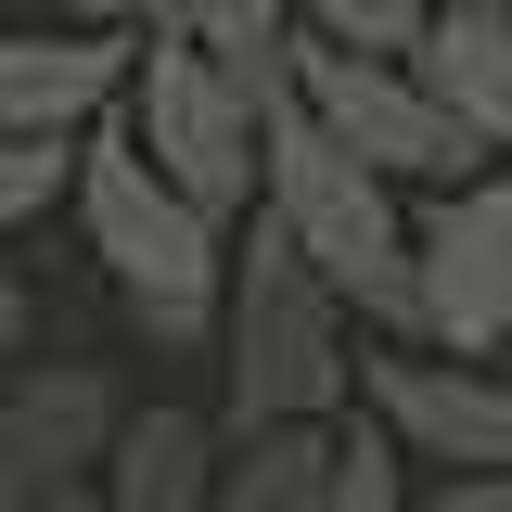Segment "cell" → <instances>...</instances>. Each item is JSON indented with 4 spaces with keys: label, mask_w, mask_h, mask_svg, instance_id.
Instances as JSON below:
<instances>
[{
    "label": "cell",
    "mask_w": 512,
    "mask_h": 512,
    "mask_svg": "<svg viewBox=\"0 0 512 512\" xmlns=\"http://www.w3.org/2000/svg\"><path fill=\"white\" fill-rule=\"evenodd\" d=\"M487 13H512V0H487Z\"/></svg>",
    "instance_id": "44dd1931"
},
{
    "label": "cell",
    "mask_w": 512,
    "mask_h": 512,
    "mask_svg": "<svg viewBox=\"0 0 512 512\" xmlns=\"http://www.w3.org/2000/svg\"><path fill=\"white\" fill-rule=\"evenodd\" d=\"M26 512H103V487H52V500H26Z\"/></svg>",
    "instance_id": "ffe728a7"
},
{
    "label": "cell",
    "mask_w": 512,
    "mask_h": 512,
    "mask_svg": "<svg viewBox=\"0 0 512 512\" xmlns=\"http://www.w3.org/2000/svg\"><path fill=\"white\" fill-rule=\"evenodd\" d=\"M282 77H295V103H308L359 167H384V180H474L487 167V141L448 116L436 90L410 77V64H372V52H333V39H282Z\"/></svg>",
    "instance_id": "5b68a950"
},
{
    "label": "cell",
    "mask_w": 512,
    "mask_h": 512,
    "mask_svg": "<svg viewBox=\"0 0 512 512\" xmlns=\"http://www.w3.org/2000/svg\"><path fill=\"white\" fill-rule=\"evenodd\" d=\"M320 512H410L397 500V436L359 423V436H333V474H320Z\"/></svg>",
    "instance_id": "2e32d148"
},
{
    "label": "cell",
    "mask_w": 512,
    "mask_h": 512,
    "mask_svg": "<svg viewBox=\"0 0 512 512\" xmlns=\"http://www.w3.org/2000/svg\"><path fill=\"white\" fill-rule=\"evenodd\" d=\"M218 346H231V423H320L346 397V295L308 269V244L256 205V244L218 282Z\"/></svg>",
    "instance_id": "3957f363"
},
{
    "label": "cell",
    "mask_w": 512,
    "mask_h": 512,
    "mask_svg": "<svg viewBox=\"0 0 512 512\" xmlns=\"http://www.w3.org/2000/svg\"><path fill=\"white\" fill-rule=\"evenodd\" d=\"M295 13H308V39L372 52V64H410V52H423V26H436V0H295Z\"/></svg>",
    "instance_id": "4fadbf2b"
},
{
    "label": "cell",
    "mask_w": 512,
    "mask_h": 512,
    "mask_svg": "<svg viewBox=\"0 0 512 512\" xmlns=\"http://www.w3.org/2000/svg\"><path fill=\"white\" fill-rule=\"evenodd\" d=\"M116 448V384L90 359H39V372L0 384V512L52 500V487H90Z\"/></svg>",
    "instance_id": "52a82bcc"
},
{
    "label": "cell",
    "mask_w": 512,
    "mask_h": 512,
    "mask_svg": "<svg viewBox=\"0 0 512 512\" xmlns=\"http://www.w3.org/2000/svg\"><path fill=\"white\" fill-rule=\"evenodd\" d=\"M26 320H39V295H26V282H13V269H0V359H13V346H26Z\"/></svg>",
    "instance_id": "d6986e66"
},
{
    "label": "cell",
    "mask_w": 512,
    "mask_h": 512,
    "mask_svg": "<svg viewBox=\"0 0 512 512\" xmlns=\"http://www.w3.org/2000/svg\"><path fill=\"white\" fill-rule=\"evenodd\" d=\"M77 26H116V39H154V26H180L192 0H64Z\"/></svg>",
    "instance_id": "e0dca14e"
},
{
    "label": "cell",
    "mask_w": 512,
    "mask_h": 512,
    "mask_svg": "<svg viewBox=\"0 0 512 512\" xmlns=\"http://www.w3.org/2000/svg\"><path fill=\"white\" fill-rule=\"evenodd\" d=\"M77 218H90V256L116 269L128 320L154 346H218V282H231V244L192 192L154 180L141 128H90L77 141Z\"/></svg>",
    "instance_id": "7a4b0ae2"
},
{
    "label": "cell",
    "mask_w": 512,
    "mask_h": 512,
    "mask_svg": "<svg viewBox=\"0 0 512 512\" xmlns=\"http://www.w3.org/2000/svg\"><path fill=\"white\" fill-rule=\"evenodd\" d=\"M410 282H423V333H436L448 359H487L512 333V167L500 180H461L436 218H423Z\"/></svg>",
    "instance_id": "8992f818"
},
{
    "label": "cell",
    "mask_w": 512,
    "mask_h": 512,
    "mask_svg": "<svg viewBox=\"0 0 512 512\" xmlns=\"http://www.w3.org/2000/svg\"><path fill=\"white\" fill-rule=\"evenodd\" d=\"M205 487H218V436L192 410H116L103 512H205Z\"/></svg>",
    "instance_id": "8fae6325"
},
{
    "label": "cell",
    "mask_w": 512,
    "mask_h": 512,
    "mask_svg": "<svg viewBox=\"0 0 512 512\" xmlns=\"http://www.w3.org/2000/svg\"><path fill=\"white\" fill-rule=\"evenodd\" d=\"M282 26H295V0H192L180 13V39H205L231 77H256V64L282 52Z\"/></svg>",
    "instance_id": "9a60e30c"
},
{
    "label": "cell",
    "mask_w": 512,
    "mask_h": 512,
    "mask_svg": "<svg viewBox=\"0 0 512 512\" xmlns=\"http://www.w3.org/2000/svg\"><path fill=\"white\" fill-rule=\"evenodd\" d=\"M244 90H256V180H269V218L308 244V269L333 282V295H359L384 333H423V282H410V231H397V205H384V167H359V154L295 103L282 52L256 64Z\"/></svg>",
    "instance_id": "6da1fadb"
},
{
    "label": "cell",
    "mask_w": 512,
    "mask_h": 512,
    "mask_svg": "<svg viewBox=\"0 0 512 512\" xmlns=\"http://www.w3.org/2000/svg\"><path fill=\"white\" fill-rule=\"evenodd\" d=\"M128 128H141V154H154L167 192H192L205 218H244V192H256V90L205 39H180V26L141 39V64H128Z\"/></svg>",
    "instance_id": "277c9868"
},
{
    "label": "cell",
    "mask_w": 512,
    "mask_h": 512,
    "mask_svg": "<svg viewBox=\"0 0 512 512\" xmlns=\"http://www.w3.org/2000/svg\"><path fill=\"white\" fill-rule=\"evenodd\" d=\"M116 90H128V39H116V26H64V39H39V26H0V128L77 141V128L103 116Z\"/></svg>",
    "instance_id": "9c48e42d"
},
{
    "label": "cell",
    "mask_w": 512,
    "mask_h": 512,
    "mask_svg": "<svg viewBox=\"0 0 512 512\" xmlns=\"http://www.w3.org/2000/svg\"><path fill=\"white\" fill-rule=\"evenodd\" d=\"M410 77H423L448 116L487 141V154H512V13H487V0H436V26H423Z\"/></svg>",
    "instance_id": "30bf717a"
},
{
    "label": "cell",
    "mask_w": 512,
    "mask_h": 512,
    "mask_svg": "<svg viewBox=\"0 0 512 512\" xmlns=\"http://www.w3.org/2000/svg\"><path fill=\"white\" fill-rule=\"evenodd\" d=\"M320 474H333V436L320 423H256L244 461H218L205 512H320Z\"/></svg>",
    "instance_id": "7c38bea8"
},
{
    "label": "cell",
    "mask_w": 512,
    "mask_h": 512,
    "mask_svg": "<svg viewBox=\"0 0 512 512\" xmlns=\"http://www.w3.org/2000/svg\"><path fill=\"white\" fill-rule=\"evenodd\" d=\"M372 410L397 448H423V461H448V474H500L512 461V384L461 372V359H372Z\"/></svg>",
    "instance_id": "ba28073f"
},
{
    "label": "cell",
    "mask_w": 512,
    "mask_h": 512,
    "mask_svg": "<svg viewBox=\"0 0 512 512\" xmlns=\"http://www.w3.org/2000/svg\"><path fill=\"white\" fill-rule=\"evenodd\" d=\"M77 180V141H39V128H0V244L26 218H52V192Z\"/></svg>",
    "instance_id": "5bb4252c"
},
{
    "label": "cell",
    "mask_w": 512,
    "mask_h": 512,
    "mask_svg": "<svg viewBox=\"0 0 512 512\" xmlns=\"http://www.w3.org/2000/svg\"><path fill=\"white\" fill-rule=\"evenodd\" d=\"M423 512H512V461H500V474H448Z\"/></svg>",
    "instance_id": "ac0fdd59"
}]
</instances>
